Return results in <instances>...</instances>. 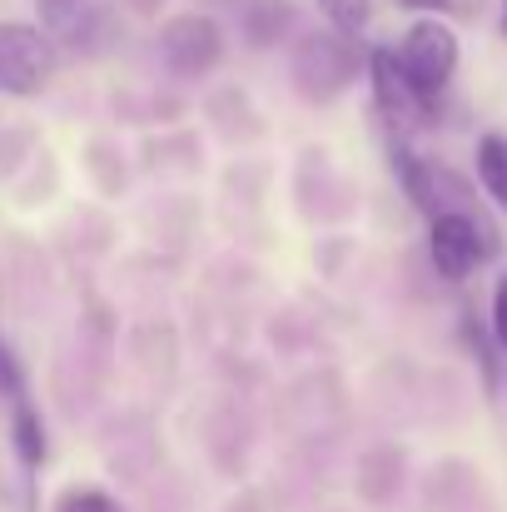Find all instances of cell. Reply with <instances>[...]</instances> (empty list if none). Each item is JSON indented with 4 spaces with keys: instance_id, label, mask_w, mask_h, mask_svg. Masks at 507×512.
<instances>
[{
    "instance_id": "obj_1",
    "label": "cell",
    "mask_w": 507,
    "mask_h": 512,
    "mask_svg": "<svg viewBox=\"0 0 507 512\" xmlns=\"http://www.w3.org/2000/svg\"><path fill=\"white\" fill-rule=\"evenodd\" d=\"M393 60H398L403 80L433 105V100L448 90V80L458 75V35H453V25L423 15V20L408 25V35H403V45L393 50Z\"/></svg>"
},
{
    "instance_id": "obj_2",
    "label": "cell",
    "mask_w": 507,
    "mask_h": 512,
    "mask_svg": "<svg viewBox=\"0 0 507 512\" xmlns=\"http://www.w3.org/2000/svg\"><path fill=\"white\" fill-rule=\"evenodd\" d=\"M358 70H363V60H358V50L348 45L343 30H338V35L314 30V35H304L299 50H294V85H299V95L314 100V105L338 100V95L358 80Z\"/></svg>"
},
{
    "instance_id": "obj_3",
    "label": "cell",
    "mask_w": 507,
    "mask_h": 512,
    "mask_svg": "<svg viewBox=\"0 0 507 512\" xmlns=\"http://www.w3.org/2000/svg\"><path fill=\"white\" fill-rule=\"evenodd\" d=\"M493 249H498V234L488 229V219H473L463 209H438L428 219V254L448 284H463Z\"/></svg>"
},
{
    "instance_id": "obj_4",
    "label": "cell",
    "mask_w": 507,
    "mask_h": 512,
    "mask_svg": "<svg viewBox=\"0 0 507 512\" xmlns=\"http://www.w3.org/2000/svg\"><path fill=\"white\" fill-rule=\"evenodd\" d=\"M55 75V45L20 20H0V90L5 95H40Z\"/></svg>"
},
{
    "instance_id": "obj_5",
    "label": "cell",
    "mask_w": 507,
    "mask_h": 512,
    "mask_svg": "<svg viewBox=\"0 0 507 512\" xmlns=\"http://www.w3.org/2000/svg\"><path fill=\"white\" fill-rule=\"evenodd\" d=\"M368 80H373V100H378V115H383L388 135H393V140H408L413 125L428 115V100L403 80L393 50H373V55H368Z\"/></svg>"
},
{
    "instance_id": "obj_6",
    "label": "cell",
    "mask_w": 507,
    "mask_h": 512,
    "mask_svg": "<svg viewBox=\"0 0 507 512\" xmlns=\"http://www.w3.org/2000/svg\"><path fill=\"white\" fill-rule=\"evenodd\" d=\"M160 50L174 75H209L224 55V35L209 15H174L160 30Z\"/></svg>"
},
{
    "instance_id": "obj_7",
    "label": "cell",
    "mask_w": 507,
    "mask_h": 512,
    "mask_svg": "<svg viewBox=\"0 0 507 512\" xmlns=\"http://www.w3.org/2000/svg\"><path fill=\"white\" fill-rule=\"evenodd\" d=\"M289 25H294V5L289 0H244V35H249V45H274Z\"/></svg>"
},
{
    "instance_id": "obj_8",
    "label": "cell",
    "mask_w": 507,
    "mask_h": 512,
    "mask_svg": "<svg viewBox=\"0 0 507 512\" xmlns=\"http://www.w3.org/2000/svg\"><path fill=\"white\" fill-rule=\"evenodd\" d=\"M478 184H483V194L507 209V140L503 135H483L478 140Z\"/></svg>"
},
{
    "instance_id": "obj_9",
    "label": "cell",
    "mask_w": 507,
    "mask_h": 512,
    "mask_svg": "<svg viewBox=\"0 0 507 512\" xmlns=\"http://www.w3.org/2000/svg\"><path fill=\"white\" fill-rule=\"evenodd\" d=\"M463 339H468V353L478 358V373H483V388H488V398H498L503 368H498V339H493V329L483 334L473 319H463Z\"/></svg>"
},
{
    "instance_id": "obj_10",
    "label": "cell",
    "mask_w": 507,
    "mask_h": 512,
    "mask_svg": "<svg viewBox=\"0 0 507 512\" xmlns=\"http://www.w3.org/2000/svg\"><path fill=\"white\" fill-rule=\"evenodd\" d=\"M10 433H15V453L25 458V463H40L45 458V428H40V418H35V408H15V423H10Z\"/></svg>"
},
{
    "instance_id": "obj_11",
    "label": "cell",
    "mask_w": 507,
    "mask_h": 512,
    "mask_svg": "<svg viewBox=\"0 0 507 512\" xmlns=\"http://www.w3.org/2000/svg\"><path fill=\"white\" fill-rule=\"evenodd\" d=\"M319 5H324L329 25L343 30V35H358V30L373 20V0H319Z\"/></svg>"
},
{
    "instance_id": "obj_12",
    "label": "cell",
    "mask_w": 507,
    "mask_h": 512,
    "mask_svg": "<svg viewBox=\"0 0 507 512\" xmlns=\"http://www.w3.org/2000/svg\"><path fill=\"white\" fill-rule=\"evenodd\" d=\"M35 5H40V20L60 35H75V25L85 15V0H35Z\"/></svg>"
},
{
    "instance_id": "obj_13",
    "label": "cell",
    "mask_w": 507,
    "mask_h": 512,
    "mask_svg": "<svg viewBox=\"0 0 507 512\" xmlns=\"http://www.w3.org/2000/svg\"><path fill=\"white\" fill-rule=\"evenodd\" d=\"M55 512H115V503L105 493H95V488H80V493H65Z\"/></svg>"
},
{
    "instance_id": "obj_14",
    "label": "cell",
    "mask_w": 507,
    "mask_h": 512,
    "mask_svg": "<svg viewBox=\"0 0 507 512\" xmlns=\"http://www.w3.org/2000/svg\"><path fill=\"white\" fill-rule=\"evenodd\" d=\"M20 388H25V373H20V363H15V353H10V348L0 343V393H10V398H15Z\"/></svg>"
},
{
    "instance_id": "obj_15",
    "label": "cell",
    "mask_w": 507,
    "mask_h": 512,
    "mask_svg": "<svg viewBox=\"0 0 507 512\" xmlns=\"http://www.w3.org/2000/svg\"><path fill=\"white\" fill-rule=\"evenodd\" d=\"M493 339H498V348H507V274L493 289Z\"/></svg>"
},
{
    "instance_id": "obj_16",
    "label": "cell",
    "mask_w": 507,
    "mask_h": 512,
    "mask_svg": "<svg viewBox=\"0 0 507 512\" xmlns=\"http://www.w3.org/2000/svg\"><path fill=\"white\" fill-rule=\"evenodd\" d=\"M130 10H140V15H155V10H160V0H130Z\"/></svg>"
},
{
    "instance_id": "obj_17",
    "label": "cell",
    "mask_w": 507,
    "mask_h": 512,
    "mask_svg": "<svg viewBox=\"0 0 507 512\" xmlns=\"http://www.w3.org/2000/svg\"><path fill=\"white\" fill-rule=\"evenodd\" d=\"M398 5H443V0H398Z\"/></svg>"
},
{
    "instance_id": "obj_18",
    "label": "cell",
    "mask_w": 507,
    "mask_h": 512,
    "mask_svg": "<svg viewBox=\"0 0 507 512\" xmlns=\"http://www.w3.org/2000/svg\"><path fill=\"white\" fill-rule=\"evenodd\" d=\"M498 25H503V35H507V0H503V20H498Z\"/></svg>"
}]
</instances>
